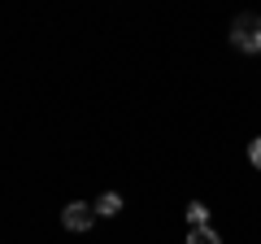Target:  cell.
Masks as SVG:
<instances>
[{
    "instance_id": "1",
    "label": "cell",
    "mask_w": 261,
    "mask_h": 244,
    "mask_svg": "<svg viewBox=\"0 0 261 244\" xmlns=\"http://www.w3.org/2000/svg\"><path fill=\"white\" fill-rule=\"evenodd\" d=\"M231 44L240 53H261V18L257 13H240L231 22Z\"/></svg>"
},
{
    "instance_id": "2",
    "label": "cell",
    "mask_w": 261,
    "mask_h": 244,
    "mask_svg": "<svg viewBox=\"0 0 261 244\" xmlns=\"http://www.w3.org/2000/svg\"><path fill=\"white\" fill-rule=\"evenodd\" d=\"M92 223H96V205H87V201H70V205L61 209V227L65 231H87Z\"/></svg>"
},
{
    "instance_id": "3",
    "label": "cell",
    "mask_w": 261,
    "mask_h": 244,
    "mask_svg": "<svg viewBox=\"0 0 261 244\" xmlns=\"http://www.w3.org/2000/svg\"><path fill=\"white\" fill-rule=\"evenodd\" d=\"M113 214H122V197L118 192H105V197L96 201V218H113Z\"/></svg>"
},
{
    "instance_id": "4",
    "label": "cell",
    "mask_w": 261,
    "mask_h": 244,
    "mask_svg": "<svg viewBox=\"0 0 261 244\" xmlns=\"http://www.w3.org/2000/svg\"><path fill=\"white\" fill-rule=\"evenodd\" d=\"M187 244H222V235H218L214 227H192V231H187Z\"/></svg>"
},
{
    "instance_id": "5",
    "label": "cell",
    "mask_w": 261,
    "mask_h": 244,
    "mask_svg": "<svg viewBox=\"0 0 261 244\" xmlns=\"http://www.w3.org/2000/svg\"><path fill=\"white\" fill-rule=\"evenodd\" d=\"M187 223L192 227H209V209L200 205V201H192V205H187Z\"/></svg>"
},
{
    "instance_id": "6",
    "label": "cell",
    "mask_w": 261,
    "mask_h": 244,
    "mask_svg": "<svg viewBox=\"0 0 261 244\" xmlns=\"http://www.w3.org/2000/svg\"><path fill=\"white\" fill-rule=\"evenodd\" d=\"M248 161H252V166H257V170H261V135H257V140H252V144H248Z\"/></svg>"
}]
</instances>
